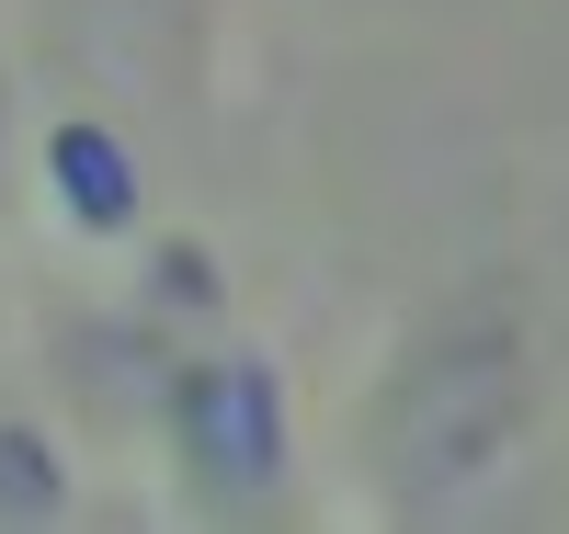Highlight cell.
Returning <instances> with one entry per match:
<instances>
[{"label":"cell","instance_id":"cell-1","mask_svg":"<svg viewBox=\"0 0 569 534\" xmlns=\"http://www.w3.org/2000/svg\"><path fill=\"white\" fill-rule=\"evenodd\" d=\"M512 432H525V342L501 319H456L376 399V477H388V501L433 512L479 490L512 455Z\"/></svg>","mask_w":569,"mask_h":534},{"label":"cell","instance_id":"cell-2","mask_svg":"<svg viewBox=\"0 0 569 534\" xmlns=\"http://www.w3.org/2000/svg\"><path fill=\"white\" fill-rule=\"evenodd\" d=\"M182 455L206 466V490H262V477L284 466L273 375H262V364H206V375H182Z\"/></svg>","mask_w":569,"mask_h":534},{"label":"cell","instance_id":"cell-3","mask_svg":"<svg viewBox=\"0 0 569 534\" xmlns=\"http://www.w3.org/2000/svg\"><path fill=\"white\" fill-rule=\"evenodd\" d=\"M58 171L80 182V216H103V228L126 216V160H114L103 137H91V125H69V137H58Z\"/></svg>","mask_w":569,"mask_h":534},{"label":"cell","instance_id":"cell-4","mask_svg":"<svg viewBox=\"0 0 569 534\" xmlns=\"http://www.w3.org/2000/svg\"><path fill=\"white\" fill-rule=\"evenodd\" d=\"M0 512H12V523H46V512H58V466H46L34 432H0Z\"/></svg>","mask_w":569,"mask_h":534}]
</instances>
